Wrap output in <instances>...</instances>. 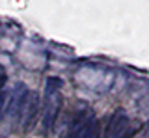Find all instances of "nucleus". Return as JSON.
<instances>
[{"mask_svg": "<svg viewBox=\"0 0 149 138\" xmlns=\"http://www.w3.org/2000/svg\"><path fill=\"white\" fill-rule=\"evenodd\" d=\"M60 88H62V80L60 79H49L47 80V88H45V99H43V110H45V118H43V129L49 131L54 125L58 112L62 108V97H60Z\"/></svg>", "mask_w": 149, "mask_h": 138, "instance_id": "obj_1", "label": "nucleus"}, {"mask_svg": "<svg viewBox=\"0 0 149 138\" xmlns=\"http://www.w3.org/2000/svg\"><path fill=\"white\" fill-rule=\"evenodd\" d=\"M28 86L24 82H17L13 86L11 93H9V105H8V116L11 119L19 118L22 114V108H24V103L28 99Z\"/></svg>", "mask_w": 149, "mask_h": 138, "instance_id": "obj_2", "label": "nucleus"}, {"mask_svg": "<svg viewBox=\"0 0 149 138\" xmlns=\"http://www.w3.org/2000/svg\"><path fill=\"white\" fill-rule=\"evenodd\" d=\"M39 103H41V99H39V93H37V91L28 93V99L24 103V108H22V127H24L26 131L34 125V121L37 118V110H39Z\"/></svg>", "mask_w": 149, "mask_h": 138, "instance_id": "obj_3", "label": "nucleus"}, {"mask_svg": "<svg viewBox=\"0 0 149 138\" xmlns=\"http://www.w3.org/2000/svg\"><path fill=\"white\" fill-rule=\"evenodd\" d=\"M127 129H129V116L123 110H119V112H116L114 118L110 119L106 135H108V138H121V135H123Z\"/></svg>", "mask_w": 149, "mask_h": 138, "instance_id": "obj_4", "label": "nucleus"}, {"mask_svg": "<svg viewBox=\"0 0 149 138\" xmlns=\"http://www.w3.org/2000/svg\"><path fill=\"white\" fill-rule=\"evenodd\" d=\"M95 135H97V119H95V116H91L90 121L84 125V129L78 132L77 138H95Z\"/></svg>", "mask_w": 149, "mask_h": 138, "instance_id": "obj_5", "label": "nucleus"}, {"mask_svg": "<svg viewBox=\"0 0 149 138\" xmlns=\"http://www.w3.org/2000/svg\"><path fill=\"white\" fill-rule=\"evenodd\" d=\"M6 82H8V77L0 75V112L4 110V105H6Z\"/></svg>", "mask_w": 149, "mask_h": 138, "instance_id": "obj_6", "label": "nucleus"}]
</instances>
